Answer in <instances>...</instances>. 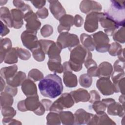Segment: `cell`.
Returning <instances> with one entry per match:
<instances>
[{"label": "cell", "instance_id": "cell-1", "mask_svg": "<svg viewBox=\"0 0 125 125\" xmlns=\"http://www.w3.org/2000/svg\"><path fill=\"white\" fill-rule=\"evenodd\" d=\"M38 87L44 97L54 99L60 95L63 91L61 78L55 74H50L40 81Z\"/></svg>", "mask_w": 125, "mask_h": 125}, {"label": "cell", "instance_id": "cell-2", "mask_svg": "<svg viewBox=\"0 0 125 125\" xmlns=\"http://www.w3.org/2000/svg\"><path fill=\"white\" fill-rule=\"evenodd\" d=\"M92 58V53L82 45H78L70 51V59L68 61L72 71H80L83 68V64Z\"/></svg>", "mask_w": 125, "mask_h": 125}, {"label": "cell", "instance_id": "cell-3", "mask_svg": "<svg viewBox=\"0 0 125 125\" xmlns=\"http://www.w3.org/2000/svg\"><path fill=\"white\" fill-rule=\"evenodd\" d=\"M109 9L104 13L120 26H125V0H111Z\"/></svg>", "mask_w": 125, "mask_h": 125}, {"label": "cell", "instance_id": "cell-4", "mask_svg": "<svg viewBox=\"0 0 125 125\" xmlns=\"http://www.w3.org/2000/svg\"><path fill=\"white\" fill-rule=\"evenodd\" d=\"M57 42L60 44L62 49L68 48L70 51L80 44V40L78 36L69 33L68 32L60 33L57 38Z\"/></svg>", "mask_w": 125, "mask_h": 125}, {"label": "cell", "instance_id": "cell-5", "mask_svg": "<svg viewBox=\"0 0 125 125\" xmlns=\"http://www.w3.org/2000/svg\"><path fill=\"white\" fill-rule=\"evenodd\" d=\"M91 36L94 41L95 49L97 52L105 53L108 51L110 46V40L105 33L99 31L91 35Z\"/></svg>", "mask_w": 125, "mask_h": 125}, {"label": "cell", "instance_id": "cell-6", "mask_svg": "<svg viewBox=\"0 0 125 125\" xmlns=\"http://www.w3.org/2000/svg\"><path fill=\"white\" fill-rule=\"evenodd\" d=\"M37 33L36 31L26 30L21 33V36L22 44L31 51L40 46Z\"/></svg>", "mask_w": 125, "mask_h": 125}, {"label": "cell", "instance_id": "cell-7", "mask_svg": "<svg viewBox=\"0 0 125 125\" xmlns=\"http://www.w3.org/2000/svg\"><path fill=\"white\" fill-rule=\"evenodd\" d=\"M103 15L104 12H93L87 14L84 24L85 30L89 33L96 31L99 27V19Z\"/></svg>", "mask_w": 125, "mask_h": 125}, {"label": "cell", "instance_id": "cell-8", "mask_svg": "<svg viewBox=\"0 0 125 125\" xmlns=\"http://www.w3.org/2000/svg\"><path fill=\"white\" fill-rule=\"evenodd\" d=\"M99 22L102 27L104 28L105 33L109 36H113L114 32L122 27L104 12V15L100 18Z\"/></svg>", "mask_w": 125, "mask_h": 125}, {"label": "cell", "instance_id": "cell-9", "mask_svg": "<svg viewBox=\"0 0 125 125\" xmlns=\"http://www.w3.org/2000/svg\"><path fill=\"white\" fill-rule=\"evenodd\" d=\"M23 19L26 23L25 27L26 30L37 32L41 26V22L38 20L36 14L33 10H30L24 14Z\"/></svg>", "mask_w": 125, "mask_h": 125}, {"label": "cell", "instance_id": "cell-10", "mask_svg": "<svg viewBox=\"0 0 125 125\" xmlns=\"http://www.w3.org/2000/svg\"><path fill=\"white\" fill-rule=\"evenodd\" d=\"M96 87L104 96L111 95L114 93V85L109 78H100L97 81Z\"/></svg>", "mask_w": 125, "mask_h": 125}, {"label": "cell", "instance_id": "cell-11", "mask_svg": "<svg viewBox=\"0 0 125 125\" xmlns=\"http://www.w3.org/2000/svg\"><path fill=\"white\" fill-rule=\"evenodd\" d=\"M79 7L81 11L86 14L93 12H100L102 9V6L99 2L93 0H82Z\"/></svg>", "mask_w": 125, "mask_h": 125}, {"label": "cell", "instance_id": "cell-12", "mask_svg": "<svg viewBox=\"0 0 125 125\" xmlns=\"http://www.w3.org/2000/svg\"><path fill=\"white\" fill-rule=\"evenodd\" d=\"M74 116L75 125H88L94 114L86 112L83 108H80L76 111Z\"/></svg>", "mask_w": 125, "mask_h": 125}, {"label": "cell", "instance_id": "cell-13", "mask_svg": "<svg viewBox=\"0 0 125 125\" xmlns=\"http://www.w3.org/2000/svg\"><path fill=\"white\" fill-rule=\"evenodd\" d=\"M88 125H116V123L110 119L104 111L96 113L94 115Z\"/></svg>", "mask_w": 125, "mask_h": 125}, {"label": "cell", "instance_id": "cell-14", "mask_svg": "<svg viewBox=\"0 0 125 125\" xmlns=\"http://www.w3.org/2000/svg\"><path fill=\"white\" fill-rule=\"evenodd\" d=\"M60 24L58 26V32L60 34L68 32L71 27L74 25V17L69 14H65L59 19Z\"/></svg>", "mask_w": 125, "mask_h": 125}, {"label": "cell", "instance_id": "cell-15", "mask_svg": "<svg viewBox=\"0 0 125 125\" xmlns=\"http://www.w3.org/2000/svg\"><path fill=\"white\" fill-rule=\"evenodd\" d=\"M49 3V9L53 17L57 20L64 15L65 14L66 11L61 2L58 0H48Z\"/></svg>", "mask_w": 125, "mask_h": 125}, {"label": "cell", "instance_id": "cell-16", "mask_svg": "<svg viewBox=\"0 0 125 125\" xmlns=\"http://www.w3.org/2000/svg\"><path fill=\"white\" fill-rule=\"evenodd\" d=\"M70 94L75 103L87 102L89 101L90 98V94L87 90L83 88H79L76 90L72 91Z\"/></svg>", "mask_w": 125, "mask_h": 125}, {"label": "cell", "instance_id": "cell-17", "mask_svg": "<svg viewBox=\"0 0 125 125\" xmlns=\"http://www.w3.org/2000/svg\"><path fill=\"white\" fill-rule=\"evenodd\" d=\"M21 89L26 97L34 96L37 94V88L36 83L32 80L26 79L21 85Z\"/></svg>", "mask_w": 125, "mask_h": 125}, {"label": "cell", "instance_id": "cell-18", "mask_svg": "<svg viewBox=\"0 0 125 125\" xmlns=\"http://www.w3.org/2000/svg\"><path fill=\"white\" fill-rule=\"evenodd\" d=\"M25 107L27 111H33L34 113L40 107L41 103L39 101L38 95H35L27 98L23 100Z\"/></svg>", "mask_w": 125, "mask_h": 125}, {"label": "cell", "instance_id": "cell-19", "mask_svg": "<svg viewBox=\"0 0 125 125\" xmlns=\"http://www.w3.org/2000/svg\"><path fill=\"white\" fill-rule=\"evenodd\" d=\"M62 49L61 46L58 42H54L51 44L47 51V55L49 57V60L61 62L62 60L60 53Z\"/></svg>", "mask_w": 125, "mask_h": 125}, {"label": "cell", "instance_id": "cell-20", "mask_svg": "<svg viewBox=\"0 0 125 125\" xmlns=\"http://www.w3.org/2000/svg\"><path fill=\"white\" fill-rule=\"evenodd\" d=\"M12 21L13 27L15 29L21 28L23 24V19L24 13L19 9H12L10 11Z\"/></svg>", "mask_w": 125, "mask_h": 125}, {"label": "cell", "instance_id": "cell-21", "mask_svg": "<svg viewBox=\"0 0 125 125\" xmlns=\"http://www.w3.org/2000/svg\"><path fill=\"white\" fill-rule=\"evenodd\" d=\"M107 111L108 114L112 116H118L123 117L125 115L124 105L116 101L111 103L107 106Z\"/></svg>", "mask_w": 125, "mask_h": 125}, {"label": "cell", "instance_id": "cell-22", "mask_svg": "<svg viewBox=\"0 0 125 125\" xmlns=\"http://www.w3.org/2000/svg\"><path fill=\"white\" fill-rule=\"evenodd\" d=\"M26 79V74L22 71H18L13 77L5 81L8 85L17 87L20 85H21L22 83Z\"/></svg>", "mask_w": 125, "mask_h": 125}, {"label": "cell", "instance_id": "cell-23", "mask_svg": "<svg viewBox=\"0 0 125 125\" xmlns=\"http://www.w3.org/2000/svg\"><path fill=\"white\" fill-rule=\"evenodd\" d=\"M98 77L109 78L113 72V66L112 64L107 62H103L101 63L98 67Z\"/></svg>", "mask_w": 125, "mask_h": 125}, {"label": "cell", "instance_id": "cell-24", "mask_svg": "<svg viewBox=\"0 0 125 125\" xmlns=\"http://www.w3.org/2000/svg\"><path fill=\"white\" fill-rule=\"evenodd\" d=\"M63 82L65 86L69 88L75 87L78 84L77 77L72 71L63 72Z\"/></svg>", "mask_w": 125, "mask_h": 125}, {"label": "cell", "instance_id": "cell-25", "mask_svg": "<svg viewBox=\"0 0 125 125\" xmlns=\"http://www.w3.org/2000/svg\"><path fill=\"white\" fill-rule=\"evenodd\" d=\"M12 43L10 39L8 38H5L0 39V63H2L4 60L6 53L12 48Z\"/></svg>", "mask_w": 125, "mask_h": 125}, {"label": "cell", "instance_id": "cell-26", "mask_svg": "<svg viewBox=\"0 0 125 125\" xmlns=\"http://www.w3.org/2000/svg\"><path fill=\"white\" fill-rule=\"evenodd\" d=\"M56 100L63 108H70L73 106L75 103L71 94L69 93H63Z\"/></svg>", "mask_w": 125, "mask_h": 125}, {"label": "cell", "instance_id": "cell-27", "mask_svg": "<svg viewBox=\"0 0 125 125\" xmlns=\"http://www.w3.org/2000/svg\"><path fill=\"white\" fill-rule=\"evenodd\" d=\"M80 41L82 45L89 51H93L95 49V45L91 36L86 33H82L80 35Z\"/></svg>", "mask_w": 125, "mask_h": 125}, {"label": "cell", "instance_id": "cell-28", "mask_svg": "<svg viewBox=\"0 0 125 125\" xmlns=\"http://www.w3.org/2000/svg\"><path fill=\"white\" fill-rule=\"evenodd\" d=\"M0 17L1 21H3L9 27H13V21L11 12L6 7H1L0 9Z\"/></svg>", "mask_w": 125, "mask_h": 125}, {"label": "cell", "instance_id": "cell-29", "mask_svg": "<svg viewBox=\"0 0 125 125\" xmlns=\"http://www.w3.org/2000/svg\"><path fill=\"white\" fill-rule=\"evenodd\" d=\"M18 66L14 64L12 66L2 67L0 69V77L6 80L13 77L17 72Z\"/></svg>", "mask_w": 125, "mask_h": 125}, {"label": "cell", "instance_id": "cell-30", "mask_svg": "<svg viewBox=\"0 0 125 125\" xmlns=\"http://www.w3.org/2000/svg\"><path fill=\"white\" fill-rule=\"evenodd\" d=\"M61 123L64 125H71L74 124V116L70 111H61L59 113Z\"/></svg>", "mask_w": 125, "mask_h": 125}, {"label": "cell", "instance_id": "cell-31", "mask_svg": "<svg viewBox=\"0 0 125 125\" xmlns=\"http://www.w3.org/2000/svg\"><path fill=\"white\" fill-rule=\"evenodd\" d=\"M18 57L16 48L13 47L6 53L4 62L9 64L17 63L18 61Z\"/></svg>", "mask_w": 125, "mask_h": 125}, {"label": "cell", "instance_id": "cell-32", "mask_svg": "<svg viewBox=\"0 0 125 125\" xmlns=\"http://www.w3.org/2000/svg\"><path fill=\"white\" fill-rule=\"evenodd\" d=\"M47 65L50 71L55 73L61 74L63 72V66L60 62L49 60Z\"/></svg>", "mask_w": 125, "mask_h": 125}, {"label": "cell", "instance_id": "cell-33", "mask_svg": "<svg viewBox=\"0 0 125 125\" xmlns=\"http://www.w3.org/2000/svg\"><path fill=\"white\" fill-rule=\"evenodd\" d=\"M46 124L48 125H58L61 124L59 114L50 111L46 116Z\"/></svg>", "mask_w": 125, "mask_h": 125}, {"label": "cell", "instance_id": "cell-34", "mask_svg": "<svg viewBox=\"0 0 125 125\" xmlns=\"http://www.w3.org/2000/svg\"><path fill=\"white\" fill-rule=\"evenodd\" d=\"M13 96L5 92H1L0 93V105L1 107L4 106H11L14 102Z\"/></svg>", "mask_w": 125, "mask_h": 125}, {"label": "cell", "instance_id": "cell-35", "mask_svg": "<svg viewBox=\"0 0 125 125\" xmlns=\"http://www.w3.org/2000/svg\"><path fill=\"white\" fill-rule=\"evenodd\" d=\"M44 78L43 73L36 68H33L29 71L28 74V78L33 81L37 82L41 81Z\"/></svg>", "mask_w": 125, "mask_h": 125}, {"label": "cell", "instance_id": "cell-36", "mask_svg": "<svg viewBox=\"0 0 125 125\" xmlns=\"http://www.w3.org/2000/svg\"><path fill=\"white\" fill-rule=\"evenodd\" d=\"M1 114L4 118L12 119L16 115V110L11 106L1 107Z\"/></svg>", "mask_w": 125, "mask_h": 125}, {"label": "cell", "instance_id": "cell-37", "mask_svg": "<svg viewBox=\"0 0 125 125\" xmlns=\"http://www.w3.org/2000/svg\"><path fill=\"white\" fill-rule=\"evenodd\" d=\"M125 26H122L118 28L113 35V39L118 43H125Z\"/></svg>", "mask_w": 125, "mask_h": 125}, {"label": "cell", "instance_id": "cell-38", "mask_svg": "<svg viewBox=\"0 0 125 125\" xmlns=\"http://www.w3.org/2000/svg\"><path fill=\"white\" fill-rule=\"evenodd\" d=\"M92 78L87 74L81 75L79 79V84L83 87L88 88L92 83Z\"/></svg>", "mask_w": 125, "mask_h": 125}, {"label": "cell", "instance_id": "cell-39", "mask_svg": "<svg viewBox=\"0 0 125 125\" xmlns=\"http://www.w3.org/2000/svg\"><path fill=\"white\" fill-rule=\"evenodd\" d=\"M32 56L34 59L37 62H41L44 60L45 58V54L40 46L35 49L32 51Z\"/></svg>", "mask_w": 125, "mask_h": 125}, {"label": "cell", "instance_id": "cell-40", "mask_svg": "<svg viewBox=\"0 0 125 125\" xmlns=\"http://www.w3.org/2000/svg\"><path fill=\"white\" fill-rule=\"evenodd\" d=\"M13 3L14 6L17 8V9L21 10L24 14L32 10L31 7L28 4L25 3V2L22 0H14L13 1Z\"/></svg>", "mask_w": 125, "mask_h": 125}, {"label": "cell", "instance_id": "cell-41", "mask_svg": "<svg viewBox=\"0 0 125 125\" xmlns=\"http://www.w3.org/2000/svg\"><path fill=\"white\" fill-rule=\"evenodd\" d=\"M122 49V45L117 42H114L110 44L108 52L112 56H116Z\"/></svg>", "mask_w": 125, "mask_h": 125}, {"label": "cell", "instance_id": "cell-42", "mask_svg": "<svg viewBox=\"0 0 125 125\" xmlns=\"http://www.w3.org/2000/svg\"><path fill=\"white\" fill-rule=\"evenodd\" d=\"M16 48L18 57L20 59L26 61L29 60L31 57V53L27 49L19 47H17Z\"/></svg>", "mask_w": 125, "mask_h": 125}, {"label": "cell", "instance_id": "cell-43", "mask_svg": "<svg viewBox=\"0 0 125 125\" xmlns=\"http://www.w3.org/2000/svg\"><path fill=\"white\" fill-rule=\"evenodd\" d=\"M92 107L96 113L104 111L106 109V104L102 101H97L92 104Z\"/></svg>", "mask_w": 125, "mask_h": 125}, {"label": "cell", "instance_id": "cell-44", "mask_svg": "<svg viewBox=\"0 0 125 125\" xmlns=\"http://www.w3.org/2000/svg\"><path fill=\"white\" fill-rule=\"evenodd\" d=\"M53 32L52 26L49 24L44 25L41 29V34L44 38H47L51 36Z\"/></svg>", "mask_w": 125, "mask_h": 125}, {"label": "cell", "instance_id": "cell-45", "mask_svg": "<svg viewBox=\"0 0 125 125\" xmlns=\"http://www.w3.org/2000/svg\"><path fill=\"white\" fill-rule=\"evenodd\" d=\"M39 44L45 54H47V51L51 45V44L54 42L53 41L48 40H40L39 41Z\"/></svg>", "mask_w": 125, "mask_h": 125}, {"label": "cell", "instance_id": "cell-46", "mask_svg": "<svg viewBox=\"0 0 125 125\" xmlns=\"http://www.w3.org/2000/svg\"><path fill=\"white\" fill-rule=\"evenodd\" d=\"M114 71L118 72H125V62L120 60H116L113 65Z\"/></svg>", "mask_w": 125, "mask_h": 125}, {"label": "cell", "instance_id": "cell-47", "mask_svg": "<svg viewBox=\"0 0 125 125\" xmlns=\"http://www.w3.org/2000/svg\"><path fill=\"white\" fill-rule=\"evenodd\" d=\"M90 98L89 100V102L91 104H93L96 101H100L101 99V97L99 93L95 90H93L89 92Z\"/></svg>", "mask_w": 125, "mask_h": 125}, {"label": "cell", "instance_id": "cell-48", "mask_svg": "<svg viewBox=\"0 0 125 125\" xmlns=\"http://www.w3.org/2000/svg\"><path fill=\"white\" fill-rule=\"evenodd\" d=\"M38 18L42 19H44L46 18L48 16V10L45 7H43L38 10L36 13Z\"/></svg>", "mask_w": 125, "mask_h": 125}, {"label": "cell", "instance_id": "cell-49", "mask_svg": "<svg viewBox=\"0 0 125 125\" xmlns=\"http://www.w3.org/2000/svg\"><path fill=\"white\" fill-rule=\"evenodd\" d=\"M4 92L11 95L12 96H15L18 92V89L17 87H13L9 85H7L4 89Z\"/></svg>", "mask_w": 125, "mask_h": 125}, {"label": "cell", "instance_id": "cell-50", "mask_svg": "<svg viewBox=\"0 0 125 125\" xmlns=\"http://www.w3.org/2000/svg\"><path fill=\"white\" fill-rule=\"evenodd\" d=\"M87 74L90 77H98L99 72L97 66H93L87 69Z\"/></svg>", "mask_w": 125, "mask_h": 125}, {"label": "cell", "instance_id": "cell-51", "mask_svg": "<svg viewBox=\"0 0 125 125\" xmlns=\"http://www.w3.org/2000/svg\"><path fill=\"white\" fill-rule=\"evenodd\" d=\"M83 23V19L80 15L76 14L74 18V24L75 26L81 27Z\"/></svg>", "mask_w": 125, "mask_h": 125}, {"label": "cell", "instance_id": "cell-52", "mask_svg": "<svg viewBox=\"0 0 125 125\" xmlns=\"http://www.w3.org/2000/svg\"><path fill=\"white\" fill-rule=\"evenodd\" d=\"M2 124L3 125H21V123L19 121L15 119L3 118L2 120Z\"/></svg>", "mask_w": 125, "mask_h": 125}, {"label": "cell", "instance_id": "cell-53", "mask_svg": "<svg viewBox=\"0 0 125 125\" xmlns=\"http://www.w3.org/2000/svg\"><path fill=\"white\" fill-rule=\"evenodd\" d=\"M10 32V30L8 28V26L4 24L2 21H1V25H0V36L3 37L6 36Z\"/></svg>", "mask_w": 125, "mask_h": 125}, {"label": "cell", "instance_id": "cell-54", "mask_svg": "<svg viewBox=\"0 0 125 125\" xmlns=\"http://www.w3.org/2000/svg\"><path fill=\"white\" fill-rule=\"evenodd\" d=\"M30 2L37 9H41L45 5V0H31Z\"/></svg>", "mask_w": 125, "mask_h": 125}, {"label": "cell", "instance_id": "cell-55", "mask_svg": "<svg viewBox=\"0 0 125 125\" xmlns=\"http://www.w3.org/2000/svg\"><path fill=\"white\" fill-rule=\"evenodd\" d=\"M40 102L43 105V106L44 107L45 110L49 111V108L52 104V101L49 99H42Z\"/></svg>", "mask_w": 125, "mask_h": 125}, {"label": "cell", "instance_id": "cell-56", "mask_svg": "<svg viewBox=\"0 0 125 125\" xmlns=\"http://www.w3.org/2000/svg\"><path fill=\"white\" fill-rule=\"evenodd\" d=\"M84 64L85 68L87 69H88L89 68L93 67V66H97L96 62L94 60H93L92 59H90L84 62Z\"/></svg>", "mask_w": 125, "mask_h": 125}, {"label": "cell", "instance_id": "cell-57", "mask_svg": "<svg viewBox=\"0 0 125 125\" xmlns=\"http://www.w3.org/2000/svg\"><path fill=\"white\" fill-rule=\"evenodd\" d=\"M125 78L123 77L120 80L118 84L120 92H121L122 94H125Z\"/></svg>", "mask_w": 125, "mask_h": 125}, {"label": "cell", "instance_id": "cell-58", "mask_svg": "<svg viewBox=\"0 0 125 125\" xmlns=\"http://www.w3.org/2000/svg\"><path fill=\"white\" fill-rule=\"evenodd\" d=\"M17 108H18V109L20 111H21V112L26 111L23 100H21L17 104Z\"/></svg>", "mask_w": 125, "mask_h": 125}, {"label": "cell", "instance_id": "cell-59", "mask_svg": "<svg viewBox=\"0 0 125 125\" xmlns=\"http://www.w3.org/2000/svg\"><path fill=\"white\" fill-rule=\"evenodd\" d=\"M124 50H125V49L122 48L121 49V50L119 52L118 54L117 55L119 60H120L122 61H123V62H125V58H124Z\"/></svg>", "mask_w": 125, "mask_h": 125}, {"label": "cell", "instance_id": "cell-60", "mask_svg": "<svg viewBox=\"0 0 125 125\" xmlns=\"http://www.w3.org/2000/svg\"><path fill=\"white\" fill-rule=\"evenodd\" d=\"M103 102H104L106 105V107L111 103L115 101V100L112 98H107V99H104L102 100Z\"/></svg>", "mask_w": 125, "mask_h": 125}, {"label": "cell", "instance_id": "cell-61", "mask_svg": "<svg viewBox=\"0 0 125 125\" xmlns=\"http://www.w3.org/2000/svg\"><path fill=\"white\" fill-rule=\"evenodd\" d=\"M5 82L4 79L0 77V92H1L5 88Z\"/></svg>", "mask_w": 125, "mask_h": 125}, {"label": "cell", "instance_id": "cell-62", "mask_svg": "<svg viewBox=\"0 0 125 125\" xmlns=\"http://www.w3.org/2000/svg\"><path fill=\"white\" fill-rule=\"evenodd\" d=\"M119 101L120 104H121L123 105H124L125 103V94H121L119 98Z\"/></svg>", "mask_w": 125, "mask_h": 125}]
</instances>
